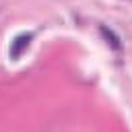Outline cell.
I'll return each mask as SVG.
<instances>
[{
	"label": "cell",
	"instance_id": "6da1fadb",
	"mask_svg": "<svg viewBox=\"0 0 132 132\" xmlns=\"http://www.w3.org/2000/svg\"><path fill=\"white\" fill-rule=\"evenodd\" d=\"M31 39H33V33H21V35H16L12 39V43H10V58H19L27 50V45L31 43Z\"/></svg>",
	"mask_w": 132,
	"mask_h": 132
},
{
	"label": "cell",
	"instance_id": "7a4b0ae2",
	"mask_svg": "<svg viewBox=\"0 0 132 132\" xmlns=\"http://www.w3.org/2000/svg\"><path fill=\"white\" fill-rule=\"evenodd\" d=\"M101 33H103V37L107 39V43H109L113 50H118V52L122 50V41H120V37H118L111 29H107V27H103V25H101Z\"/></svg>",
	"mask_w": 132,
	"mask_h": 132
}]
</instances>
